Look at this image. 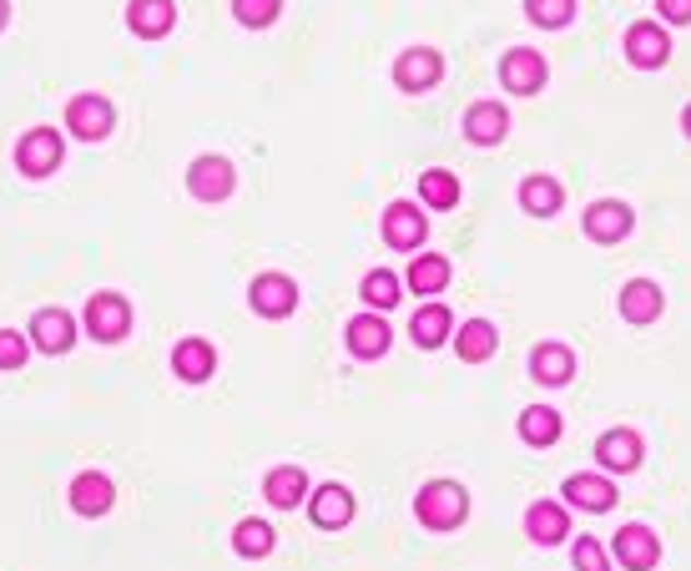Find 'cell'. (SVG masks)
Returning <instances> with one entry per match:
<instances>
[{"mask_svg": "<svg viewBox=\"0 0 691 571\" xmlns=\"http://www.w3.org/2000/svg\"><path fill=\"white\" fill-rule=\"evenodd\" d=\"M419 198L430 202V208H455L459 202V183H455V173H444V167H430V173L419 177Z\"/></svg>", "mask_w": 691, "mask_h": 571, "instance_id": "f1b7e54d", "label": "cell"}, {"mask_svg": "<svg viewBox=\"0 0 691 571\" xmlns=\"http://www.w3.org/2000/svg\"><path fill=\"white\" fill-rule=\"evenodd\" d=\"M262 496H268L278 511H293V505L308 496V476H303L298 465H278V470H268V480H262Z\"/></svg>", "mask_w": 691, "mask_h": 571, "instance_id": "ac0fdd59", "label": "cell"}, {"mask_svg": "<svg viewBox=\"0 0 691 571\" xmlns=\"http://www.w3.org/2000/svg\"><path fill=\"white\" fill-rule=\"evenodd\" d=\"M5 21H11V0H0V26H5Z\"/></svg>", "mask_w": 691, "mask_h": 571, "instance_id": "f35d334b", "label": "cell"}, {"mask_svg": "<svg viewBox=\"0 0 691 571\" xmlns=\"http://www.w3.org/2000/svg\"><path fill=\"white\" fill-rule=\"evenodd\" d=\"M278 5H283V0H233V11L243 26H273Z\"/></svg>", "mask_w": 691, "mask_h": 571, "instance_id": "e575fe53", "label": "cell"}, {"mask_svg": "<svg viewBox=\"0 0 691 571\" xmlns=\"http://www.w3.org/2000/svg\"><path fill=\"white\" fill-rule=\"evenodd\" d=\"M26 364V339L15 329H0V370H21Z\"/></svg>", "mask_w": 691, "mask_h": 571, "instance_id": "8d00e7d4", "label": "cell"}, {"mask_svg": "<svg viewBox=\"0 0 691 571\" xmlns=\"http://www.w3.org/2000/svg\"><path fill=\"white\" fill-rule=\"evenodd\" d=\"M424 233H430V223H424L419 208H409V202L384 208V238H389V248H419Z\"/></svg>", "mask_w": 691, "mask_h": 571, "instance_id": "8fae6325", "label": "cell"}, {"mask_svg": "<svg viewBox=\"0 0 691 571\" xmlns=\"http://www.w3.org/2000/svg\"><path fill=\"white\" fill-rule=\"evenodd\" d=\"M575 567L581 571H611V561H606V551H600L596 536H581V541H575Z\"/></svg>", "mask_w": 691, "mask_h": 571, "instance_id": "d590c367", "label": "cell"}, {"mask_svg": "<svg viewBox=\"0 0 691 571\" xmlns=\"http://www.w3.org/2000/svg\"><path fill=\"white\" fill-rule=\"evenodd\" d=\"M359 293H364V299H368L374 308H394V304H399V279H394L389 268H374Z\"/></svg>", "mask_w": 691, "mask_h": 571, "instance_id": "836d02e7", "label": "cell"}, {"mask_svg": "<svg viewBox=\"0 0 691 571\" xmlns=\"http://www.w3.org/2000/svg\"><path fill=\"white\" fill-rule=\"evenodd\" d=\"M86 329L96 334V339H121V334L131 329V308L127 299H117V293H96L92 304H86Z\"/></svg>", "mask_w": 691, "mask_h": 571, "instance_id": "ba28073f", "label": "cell"}, {"mask_svg": "<svg viewBox=\"0 0 691 571\" xmlns=\"http://www.w3.org/2000/svg\"><path fill=\"white\" fill-rule=\"evenodd\" d=\"M555 435H561V415L550 410V405H530V410L520 415V440H530V445H550Z\"/></svg>", "mask_w": 691, "mask_h": 571, "instance_id": "f546056e", "label": "cell"}, {"mask_svg": "<svg viewBox=\"0 0 691 571\" xmlns=\"http://www.w3.org/2000/svg\"><path fill=\"white\" fill-rule=\"evenodd\" d=\"M596 455L606 470H636L641 465V435L636 430H611L596 440Z\"/></svg>", "mask_w": 691, "mask_h": 571, "instance_id": "d6986e66", "label": "cell"}, {"mask_svg": "<svg viewBox=\"0 0 691 571\" xmlns=\"http://www.w3.org/2000/svg\"><path fill=\"white\" fill-rule=\"evenodd\" d=\"M15 162H21V173H31V177L56 173V167H61V137H56L51 127H36V132L21 137Z\"/></svg>", "mask_w": 691, "mask_h": 571, "instance_id": "3957f363", "label": "cell"}, {"mask_svg": "<svg viewBox=\"0 0 691 571\" xmlns=\"http://www.w3.org/2000/svg\"><path fill=\"white\" fill-rule=\"evenodd\" d=\"M349 349L359 359H378L389 349V324L374 319V314H359V319L349 324Z\"/></svg>", "mask_w": 691, "mask_h": 571, "instance_id": "d4e9b609", "label": "cell"}, {"mask_svg": "<svg viewBox=\"0 0 691 571\" xmlns=\"http://www.w3.org/2000/svg\"><path fill=\"white\" fill-rule=\"evenodd\" d=\"M500 81H505L515 96H535L540 86H546V56L530 51V46L510 51L505 61H500Z\"/></svg>", "mask_w": 691, "mask_h": 571, "instance_id": "277c9868", "label": "cell"}, {"mask_svg": "<svg viewBox=\"0 0 691 571\" xmlns=\"http://www.w3.org/2000/svg\"><path fill=\"white\" fill-rule=\"evenodd\" d=\"M172 21H177V5L172 0H131L127 5V26L137 36H167Z\"/></svg>", "mask_w": 691, "mask_h": 571, "instance_id": "2e32d148", "label": "cell"}, {"mask_svg": "<svg viewBox=\"0 0 691 571\" xmlns=\"http://www.w3.org/2000/svg\"><path fill=\"white\" fill-rule=\"evenodd\" d=\"M626 56H631V67H641V71L666 67V56H671V40H666L661 26H652V21H636V26L626 31Z\"/></svg>", "mask_w": 691, "mask_h": 571, "instance_id": "9c48e42d", "label": "cell"}, {"mask_svg": "<svg viewBox=\"0 0 691 571\" xmlns=\"http://www.w3.org/2000/svg\"><path fill=\"white\" fill-rule=\"evenodd\" d=\"M495 345H500V334H495V324H490V319H470V324H459V329H455V349H459V359H470V364L490 359V354H495Z\"/></svg>", "mask_w": 691, "mask_h": 571, "instance_id": "7402d4cb", "label": "cell"}, {"mask_svg": "<svg viewBox=\"0 0 691 571\" xmlns=\"http://www.w3.org/2000/svg\"><path fill=\"white\" fill-rule=\"evenodd\" d=\"M661 289H656L652 279H636V283H626L621 289V314H626L631 324H652L656 314H661Z\"/></svg>", "mask_w": 691, "mask_h": 571, "instance_id": "44dd1931", "label": "cell"}, {"mask_svg": "<svg viewBox=\"0 0 691 571\" xmlns=\"http://www.w3.org/2000/svg\"><path fill=\"white\" fill-rule=\"evenodd\" d=\"M444 283H449V258H440V253H424V258H414V264H409V289H414V293H440Z\"/></svg>", "mask_w": 691, "mask_h": 571, "instance_id": "83f0119b", "label": "cell"}, {"mask_svg": "<svg viewBox=\"0 0 691 571\" xmlns=\"http://www.w3.org/2000/svg\"><path fill=\"white\" fill-rule=\"evenodd\" d=\"M414 516L430 526V532H455L459 521L470 516V496L455 480H430L414 501Z\"/></svg>", "mask_w": 691, "mask_h": 571, "instance_id": "6da1fadb", "label": "cell"}, {"mask_svg": "<svg viewBox=\"0 0 691 571\" xmlns=\"http://www.w3.org/2000/svg\"><path fill=\"white\" fill-rule=\"evenodd\" d=\"M505 127H510V117L500 102H475V107L465 112V137L480 147H495L500 137H505Z\"/></svg>", "mask_w": 691, "mask_h": 571, "instance_id": "e0dca14e", "label": "cell"}, {"mask_svg": "<svg viewBox=\"0 0 691 571\" xmlns=\"http://www.w3.org/2000/svg\"><path fill=\"white\" fill-rule=\"evenodd\" d=\"M520 202L530 208L535 218H550L555 208H561V187L550 183V177H525V183H520Z\"/></svg>", "mask_w": 691, "mask_h": 571, "instance_id": "4dcf8cb0", "label": "cell"}, {"mask_svg": "<svg viewBox=\"0 0 691 571\" xmlns=\"http://www.w3.org/2000/svg\"><path fill=\"white\" fill-rule=\"evenodd\" d=\"M66 127L81 137V142H102L112 132V102L106 96H77L66 107Z\"/></svg>", "mask_w": 691, "mask_h": 571, "instance_id": "52a82bcc", "label": "cell"}, {"mask_svg": "<svg viewBox=\"0 0 691 571\" xmlns=\"http://www.w3.org/2000/svg\"><path fill=\"white\" fill-rule=\"evenodd\" d=\"M631 208L626 202H596V208H586V233L596 243H621L631 233Z\"/></svg>", "mask_w": 691, "mask_h": 571, "instance_id": "4fadbf2b", "label": "cell"}, {"mask_svg": "<svg viewBox=\"0 0 691 571\" xmlns=\"http://www.w3.org/2000/svg\"><path fill=\"white\" fill-rule=\"evenodd\" d=\"M233 546H237V557H268L273 551V526L268 521H243L233 532Z\"/></svg>", "mask_w": 691, "mask_h": 571, "instance_id": "1f68e13d", "label": "cell"}, {"mask_svg": "<svg viewBox=\"0 0 691 571\" xmlns=\"http://www.w3.org/2000/svg\"><path fill=\"white\" fill-rule=\"evenodd\" d=\"M530 370H535V380H546V385H565L575 374V354L565 345H540L530 354Z\"/></svg>", "mask_w": 691, "mask_h": 571, "instance_id": "484cf974", "label": "cell"}, {"mask_svg": "<svg viewBox=\"0 0 691 571\" xmlns=\"http://www.w3.org/2000/svg\"><path fill=\"white\" fill-rule=\"evenodd\" d=\"M31 334H36V345L46 354H66V349L77 345V324L66 308H40L36 319H31Z\"/></svg>", "mask_w": 691, "mask_h": 571, "instance_id": "7c38bea8", "label": "cell"}, {"mask_svg": "<svg viewBox=\"0 0 691 571\" xmlns=\"http://www.w3.org/2000/svg\"><path fill=\"white\" fill-rule=\"evenodd\" d=\"M616 557H621L626 571H652L656 557H661V541L646 526H626V532L616 536Z\"/></svg>", "mask_w": 691, "mask_h": 571, "instance_id": "5bb4252c", "label": "cell"}, {"mask_svg": "<svg viewBox=\"0 0 691 571\" xmlns=\"http://www.w3.org/2000/svg\"><path fill=\"white\" fill-rule=\"evenodd\" d=\"M681 127H687V137H691V107H687V112H681Z\"/></svg>", "mask_w": 691, "mask_h": 571, "instance_id": "ab89813d", "label": "cell"}, {"mask_svg": "<svg viewBox=\"0 0 691 571\" xmlns=\"http://www.w3.org/2000/svg\"><path fill=\"white\" fill-rule=\"evenodd\" d=\"M449 329H455V319H449V308L444 304H424L414 314V324H409L414 345H424V349H440L444 339H449Z\"/></svg>", "mask_w": 691, "mask_h": 571, "instance_id": "4316f807", "label": "cell"}, {"mask_svg": "<svg viewBox=\"0 0 691 571\" xmlns=\"http://www.w3.org/2000/svg\"><path fill=\"white\" fill-rule=\"evenodd\" d=\"M349 521H353V496L343 491V486H324V491L314 496V526L339 532V526H349Z\"/></svg>", "mask_w": 691, "mask_h": 571, "instance_id": "603a6c76", "label": "cell"}, {"mask_svg": "<svg viewBox=\"0 0 691 571\" xmlns=\"http://www.w3.org/2000/svg\"><path fill=\"white\" fill-rule=\"evenodd\" d=\"M172 370L183 374L187 385H202V380H212V370H218V354H212L208 339H183L177 354H172Z\"/></svg>", "mask_w": 691, "mask_h": 571, "instance_id": "9a60e30c", "label": "cell"}, {"mask_svg": "<svg viewBox=\"0 0 691 571\" xmlns=\"http://www.w3.org/2000/svg\"><path fill=\"white\" fill-rule=\"evenodd\" d=\"M444 61L440 51H430V46H409L399 61H394V81L405 86V92H430L434 81H440Z\"/></svg>", "mask_w": 691, "mask_h": 571, "instance_id": "5b68a950", "label": "cell"}, {"mask_svg": "<svg viewBox=\"0 0 691 571\" xmlns=\"http://www.w3.org/2000/svg\"><path fill=\"white\" fill-rule=\"evenodd\" d=\"M661 5L666 21H677V26H691V0H656Z\"/></svg>", "mask_w": 691, "mask_h": 571, "instance_id": "74e56055", "label": "cell"}, {"mask_svg": "<svg viewBox=\"0 0 691 571\" xmlns=\"http://www.w3.org/2000/svg\"><path fill=\"white\" fill-rule=\"evenodd\" d=\"M187 187H192V198L202 202H222L233 193V162L227 158H197L187 167Z\"/></svg>", "mask_w": 691, "mask_h": 571, "instance_id": "8992f818", "label": "cell"}, {"mask_svg": "<svg viewBox=\"0 0 691 571\" xmlns=\"http://www.w3.org/2000/svg\"><path fill=\"white\" fill-rule=\"evenodd\" d=\"M525 532H530L540 546H555V541H565L571 521H565V511H561L555 501H540V505H530V516H525Z\"/></svg>", "mask_w": 691, "mask_h": 571, "instance_id": "cb8c5ba5", "label": "cell"}, {"mask_svg": "<svg viewBox=\"0 0 691 571\" xmlns=\"http://www.w3.org/2000/svg\"><path fill=\"white\" fill-rule=\"evenodd\" d=\"M248 299L262 319H283V314H293V304H298V283L288 279V273H258Z\"/></svg>", "mask_w": 691, "mask_h": 571, "instance_id": "7a4b0ae2", "label": "cell"}, {"mask_svg": "<svg viewBox=\"0 0 691 571\" xmlns=\"http://www.w3.org/2000/svg\"><path fill=\"white\" fill-rule=\"evenodd\" d=\"M565 496H571V505H581V511H611V505L621 501V491H616L606 476H571L565 480Z\"/></svg>", "mask_w": 691, "mask_h": 571, "instance_id": "ffe728a7", "label": "cell"}, {"mask_svg": "<svg viewBox=\"0 0 691 571\" xmlns=\"http://www.w3.org/2000/svg\"><path fill=\"white\" fill-rule=\"evenodd\" d=\"M112 501H117V491H112V480L102 470H86V476L71 480V511L77 516H106Z\"/></svg>", "mask_w": 691, "mask_h": 571, "instance_id": "30bf717a", "label": "cell"}, {"mask_svg": "<svg viewBox=\"0 0 691 571\" xmlns=\"http://www.w3.org/2000/svg\"><path fill=\"white\" fill-rule=\"evenodd\" d=\"M525 11H530L535 26H546V31H561L575 21V0H525Z\"/></svg>", "mask_w": 691, "mask_h": 571, "instance_id": "d6a6232c", "label": "cell"}]
</instances>
